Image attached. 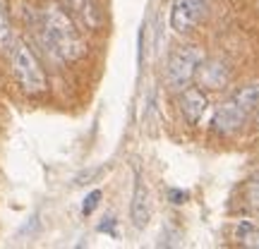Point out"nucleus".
<instances>
[{
	"instance_id": "f8f14e48",
	"label": "nucleus",
	"mask_w": 259,
	"mask_h": 249,
	"mask_svg": "<svg viewBox=\"0 0 259 249\" xmlns=\"http://www.w3.org/2000/svg\"><path fill=\"white\" fill-rule=\"evenodd\" d=\"M99 199H101V189H94L92 194H87V199H84V206H82V213H84V216H92L94 209L99 206Z\"/></svg>"
},
{
	"instance_id": "423d86ee",
	"label": "nucleus",
	"mask_w": 259,
	"mask_h": 249,
	"mask_svg": "<svg viewBox=\"0 0 259 249\" xmlns=\"http://www.w3.org/2000/svg\"><path fill=\"white\" fill-rule=\"evenodd\" d=\"M194 79L199 82V86L204 89H211V91H219L223 89L228 79H231V67L219 60V58H204L199 67H197V74H194Z\"/></svg>"
},
{
	"instance_id": "9b49d317",
	"label": "nucleus",
	"mask_w": 259,
	"mask_h": 249,
	"mask_svg": "<svg viewBox=\"0 0 259 249\" xmlns=\"http://www.w3.org/2000/svg\"><path fill=\"white\" fill-rule=\"evenodd\" d=\"M238 240H240L245 247H259V228L250 221L240 223V225H238Z\"/></svg>"
},
{
	"instance_id": "6e6552de",
	"label": "nucleus",
	"mask_w": 259,
	"mask_h": 249,
	"mask_svg": "<svg viewBox=\"0 0 259 249\" xmlns=\"http://www.w3.org/2000/svg\"><path fill=\"white\" fill-rule=\"evenodd\" d=\"M178 103H180V111L185 115V120L192 122V125H197V122L202 120L206 108H209V98H206V93L199 86H185L180 91Z\"/></svg>"
},
{
	"instance_id": "f257e3e1",
	"label": "nucleus",
	"mask_w": 259,
	"mask_h": 249,
	"mask_svg": "<svg viewBox=\"0 0 259 249\" xmlns=\"http://www.w3.org/2000/svg\"><path fill=\"white\" fill-rule=\"evenodd\" d=\"M41 31L51 53L65 63H74L84 56V41L67 10L58 3H48L41 12Z\"/></svg>"
},
{
	"instance_id": "f03ea898",
	"label": "nucleus",
	"mask_w": 259,
	"mask_h": 249,
	"mask_svg": "<svg viewBox=\"0 0 259 249\" xmlns=\"http://www.w3.org/2000/svg\"><path fill=\"white\" fill-rule=\"evenodd\" d=\"M259 111V82L247 84L228 96L213 113L211 127L219 134H233Z\"/></svg>"
},
{
	"instance_id": "39448f33",
	"label": "nucleus",
	"mask_w": 259,
	"mask_h": 249,
	"mask_svg": "<svg viewBox=\"0 0 259 249\" xmlns=\"http://www.w3.org/2000/svg\"><path fill=\"white\" fill-rule=\"evenodd\" d=\"M206 0H173L170 5V27L178 34H187L192 31L204 15Z\"/></svg>"
},
{
	"instance_id": "1a4fd4ad",
	"label": "nucleus",
	"mask_w": 259,
	"mask_h": 249,
	"mask_svg": "<svg viewBox=\"0 0 259 249\" xmlns=\"http://www.w3.org/2000/svg\"><path fill=\"white\" fill-rule=\"evenodd\" d=\"M65 3H67V10L82 22L84 27L89 29L101 27V10L96 5V0H65Z\"/></svg>"
},
{
	"instance_id": "20e7f679",
	"label": "nucleus",
	"mask_w": 259,
	"mask_h": 249,
	"mask_svg": "<svg viewBox=\"0 0 259 249\" xmlns=\"http://www.w3.org/2000/svg\"><path fill=\"white\" fill-rule=\"evenodd\" d=\"M204 60V53L197 46H178L166 63V82L170 89L183 91L197 74V67Z\"/></svg>"
},
{
	"instance_id": "ddd939ff",
	"label": "nucleus",
	"mask_w": 259,
	"mask_h": 249,
	"mask_svg": "<svg viewBox=\"0 0 259 249\" xmlns=\"http://www.w3.org/2000/svg\"><path fill=\"white\" fill-rule=\"evenodd\" d=\"M257 127H259V111H257Z\"/></svg>"
},
{
	"instance_id": "0eeeda50",
	"label": "nucleus",
	"mask_w": 259,
	"mask_h": 249,
	"mask_svg": "<svg viewBox=\"0 0 259 249\" xmlns=\"http://www.w3.org/2000/svg\"><path fill=\"white\" fill-rule=\"evenodd\" d=\"M130 218H132V225H135L137 230L147 228L149 218H151V196H149V187H147V182L142 180L139 173H137V177H135L132 204H130Z\"/></svg>"
},
{
	"instance_id": "9d476101",
	"label": "nucleus",
	"mask_w": 259,
	"mask_h": 249,
	"mask_svg": "<svg viewBox=\"0 0 259 249\" xmlns=\"http://www.w3.org/2000/svg\"><path fill=\"white\" fill-rule=\"evenodd\" d=\"M12 48V22H10L8 3L0 0V51Z\"/></svg>"
},
{
	"instance_id": "7ed1b4c3",
	"label": "nucleus",
	"mask_w": 259,
	"mask_h": 249,
	"mask_svg": "<svg viewBox=\"0 0 259 249\" xmlns=\"http://www.w3.org/2000/svg\"><path fill=\"white\" fill-rule=\"evenodd\" d=\"M10 63H12V72L15 79L22 86L24 93H44L48 86V77L44 72V67L38 63V58L34 56V51L24 43V41H15L10 48Z\"/></svg>"
}]
</instances>
